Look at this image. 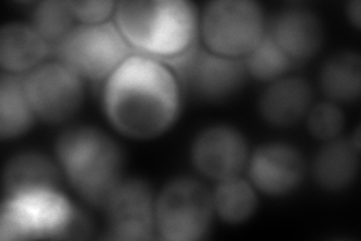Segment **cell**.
<instances>
[{
    "instance_id": "6da1fadb",
    "label": "cell",
    "mask_w": 361,
    "mask_h": 241,
    "mask_svg": "<svg viewBox=\"0 0 361 241\" xmlns=\"http://www.w3.org/2000/svg\"><path fill=\"white\" fill-rule=\"evenodd\" d=\"M179 86L164 62L135 53L106 80L104 113L111 127L130 139H155L178 119Z\"/></svg>"
},
{
    "instance_id": "7a4b0ae2",
    "label": "cell",
    "mask_w": 361,
    "mask_h": 241,
    "mask_svg": "<svg viewBox=\"0 0 361 241\" xmlns=\"http://www.w3.org/2000/svg\"><path fill=\"white\" fill-rule=\"evenodd\" d=\"M115 23L135 53L161 62L197 44V13L185 0H123Z\"/></svg>"
},
{
    "instance_id": "3957f363",
    "label": "cell",
    "mask_w": 361,
    "mask_h": 241,
    "mask_svg": "<svg viewBox=\"0 0 361 241\" xmlns=\"http://www.w3.org/2000/svg\"><path fill=\"white\" fill-rule=\"evenodd\" d=\"M56 157L71 187L85 202L104 208L123 181V154L103 130L78 125L56 141Z\"/></svg>"
},
{
    "instance_id": "277c9868",
    "label": "cell",
    "mask_w": 361,
    "mask_h": 241,
    "mask_svg": "<svg viewBox=\"0 0 361 241\" xmlns=\"http://www.w3.org/2000/svg\"><path fill=\"white\" fill-rule=\"evenodd\" d=\"M90 231L86 216L58 190L5 198L0 213V237L83 238Z\"/></svg>"
},
{
    "instance_id": "5b68a950",
    "label": "cell",
    "mask_w": 361,
    "mask_h": 241,
    "mask_svg": "<svg viewBox=\"0 0 361 241\" xmlns=\"http://www.w3.org/2000/svg\"><path fill=\"white\" fill-rule=\"evenodd\" d=\"M51 50L58 62L92 82L107 80L121 64L135 54L115 21L75 25L63 40L51 45Z\"/></svg>"
},
{
    "instance_id": "8992f818",
    "label": "cell",
    "mask_w": 361,
    "mask_h": 241,
    "mask_svg": "<svg viewBox=\"0 0 361 241\" xmlns=\"http://www.w3.org/2000/svg\"><path fill=\"white\" fill-rule=\"evenodd\" d=\"M212 193L199 180L179 177L161 189L155 199V225L169 241L202 240L214 217Z\"/></svg>"
},
{
    "instance_id": "52a82bcc",
    "label": "cell",
    "mask_w": 361,
    "mask_h": 241,
    "mask_svg": "<svg viewBox=\"0 0 361 241\" xmlns=\"http://www.w3.org/2000/svg\"><path fill=\"white\" fill-rule=\"evenodd\" d=\"M200 26L209 52L235 59L250 53L267 30L262 8L248 0L209 2Z\"/></svg>"
},
{
    "instance_id": "ba28073f",
    "label": "cell",
    "mask_w": 361,
    "mask_h": 241,
    "mask_svg": "<svg viewBox=\"0 0 361 241\" xmlns=\"http://www.w3.org/2000/svg\"><path fill=\"white\" fill-rule=\"evenodd\" d=\"M164 64L191 94L209 102H220L236 95L247 78L241 59L216 54L197 47V44Z\"/></svg>"
},
{
    "instance_id": "9c48e42d",
    "label": "cell",
    "mask_w": 361,
    "mask_h": 241,
    "mask_svg": "<svg viewBox=\"0 0 361 241\" xmlns=\"http://www.w3.org/2000/svg\"><path fill=\"white\" fill-rule=\"evenodd\" d=\"M26 94L38 119L62 124L82 107L83 78L61 62L42 64L26 76Z\"/></svg>"
},
{
    "instance_id": "30bf717a",
    "label": "cell",
    "mask_w": 361,
    "mask_h": 241,
    "mask_svg": "<svg viewBox=\"0 0 361 241\" xmlns=\"http://www.w3.org/2000/svg\"><path fill=\"white\" fill-rule=\"evenodd\" d=\"M109 238L151 240L157 229L155 198L145 180H123L104 206Z\"/></svg>"
},
{
    "instance_id": "8fae6325",
    "label": "cell",
    "mask_w": 361,
    "mask_h": 241,
    "mask_svg": "<svg viewBox=\"0 0 361 241\" xmlns=\"http://www.w3.org/2000/svg\"><path fill=\"white\" fill-rule=\"evenodd\" d=\"M247 160L245 137L231 125H211L202 130L191 145V162L209 180L221 181L238 177Z\"/></svg>"
},
{
    "instance_id": "7c38bea8",
    "label": "cell",
    "mask_w": 361,
    "mask_h": 241,
    "mask_svg": "<svg viewBox=\"0 0 361 241\" xmlns=\"http://www.w3.org/2000/svg\"><path fill=\"white\" fill-rule=\"evenodd\" d=\"M306 163L297 148L288 143H267L255 149L248 160V177L255 189L269 196H283L295 190L304 178Z\"/></svg>"
},
{
    "instance_id": "4fadbf2b",
    "label": "cell",
    "mask_w": 361,
    "mask_h": 241,
    "mask_svg": "<svg viewBox=\"0 0 361 241\" xmlns=\"http://www.w3.org/2000/svg\"><path fill=\"white\" fill-rule=\"evenodd\" d=\"M267 32L295 64L309 61L321 50L324 42L321 18L304 8L280 11L271 20Z\"/></svg>"
},
{
    "instance_id": "5bb4252c",
    "label": "cell",
    "mask_w": 361,
    "mask_h": 241,
    "mask_svg": "<svg viewBox=\"0 0 361 241\" xmlns=\"http://www.w3.org/2000/svg\"><path fill=\"white\" fill-rule=\"evenodd\" d=\"M313 90L306 78L292 76L271 82L259 100V113L274 127H292L312 107Z\"/></svg>"
},
{
    "instance_id": "9a60e30c",
    "label": "cell",
    "mask_w": 361,
    "mask_h": 241,
    "mask_svg": "<svg viewBox=\"0 0 361 241\" xmlns=\"http://www.w3.org/2000/svg\"><path fill=\"white\" fill-rule=\"evenodd\" d=\"M50 52V44L32 25L9 23L0 29V65L5 73L33 71L42 65Z\"/></svg>"
},
{
    "instance_id": "2e32d148",
    "label": "cell",
    "mask_w": 361,
    "mask_h": 241,
    "mask_svg": "<svg viewBox=\"0 0 361 241\" xmlns=\"http://www.w3.org/2000/svg\"><path fill=\"white\" fill-rule=\"evenodd\" d=\"M59 166L45 154L23 151L8 160L4 172L6 198L20 194L58 190Z\"/></svg>"
},
{
    "instance_id": "e0dca14e",
    "label": "cell",
    "mask_w": 361,
    "mask_h": 241,
    "mask_svg": "<svg viewBox=\"0 0 361 241\" xmlns=\"http://www.w3.org/2000/svg\"><path fill=\"white\" fill-rule=\"evenodd\" d=\"M360 167V149L348 139H333L316 154L313 174L318 184L329 190H345L355 181Z\"/></svg>"
},
{
    "instance_id": "ac0fdd59",
    "label": "cell",
    "mask_w": 361,
    "mask_h": 241,
    "mask_svg": "<svg viewBox=\"0 0 361 241\" xmlns=\"http://www.w3.org/2000/svg\"><path fill=\"white\" fill-rule=\"evenodd\" d=\"M35 118L26 94V76L4 73L0 78V137L8 141L26 134Z\"/></svg>"
},
{
    "instance_id": "d6986e66",
    "label": "cell",
    "mask_w": 361,
    "mask_h": 241,
    "mask_svg": "<svg viewBox=\"0 0 361 241\" xmlns=\"http://www.w3.org/2000/svg\"><path fill=\"white\" fill-rule=\"evenodd\" d=\"M321 88L331 101L351 102L361 94V59L355 52H342L322 66Z\"/></svg>"
},
{
    "instance_id": "ffe728a7",
    "label": "cell",
    "mask_w": 361,
    "mask_h": 241,
    "mask_svg": "<svg viewBox=\"0 0 361 241\" xmlns=\"http://www.w3.org/2000/svg\"><path fill=\"white\" fill-rule=\"evenodd\" d=\"M214 211L226 223L238 225L250 219L257 206L256 189L250 181L232 177L217 182L212 192Z\"/></svg>"
},
{
    "instance_id": "44dd1931",
    "label": "cell",
    "mask_w": 361,
    "mask_h": 241,
    "mask_svg": "<svg viewBox=\"0 0 361 241\" xmlns=\"http://www.w3.org/2000/svg\"><path fill=\"white\" fill-rule=\"evenodd\" d=\"M243 62L247 74L259 82H276L297 65L279 47L267 30L256 47L244 56Z\"/></svg>"
},
{
    "instance_id": "7402d4cb",
    "label": "cell",
    "mask_w": 361,
    "mask_h": 241,
    "mask_svg": "<svg viewBox=\"0 0 361 241\" xmlns=\"http://www.w3.org/2000/svg\"><path fill=\"white\" fill-rule=\"evenodd\" d=\"M75 17L70 2L47 0L35 6L32 13V26L50 44V47L63 40L75 26Z\"/></svg>"
},
{
    "instance_id": "603a6c76",
    "label": "cell",
    "mask_w": 361,
    "mask_h": 241,
    "mask_svg": "<svg viewBox=\"0 0 361 241\" xmlns=\"http://www.w3.org/2000/svg\"><path fill=\"white\" fill-rule=\"evenodd\" d=\"M307 129L319 141H333L345 127V114L334 102H318L307 112Z\"/></svg>"
},
{
    "instance_id": "cb8c5ba5",
    "label": "cell",
    "mask_w": 361,
    "mask_h": 241,
    "mask_svg": "<svg viewBox=\"0 0 361 241\" xmlns=\"http://www.w3.org/2000/svg\"><path fill=\"white\" fill-rule=\"evenodd\" d=\"M75 20L80 25H99L115 16L116 4L111 0H90V2H70Z\"/></svg>"
},
{
    "instance_id": "d4e9b609",
    "label": "cell",
    "mask_w": 361,
    "mask_h": 241,
    "mask_svg": "<svg viewBox=\"0 0 361 241\" xmlns=\"http://www.w3.org/2000/svg\"><path fill=\"white\" fill-rule=\"evenodd\" d=\"M360 9H361L360 0H354V2H351V4H348V5H346L348 18H349V21H351L353 25H354L357 29H360V16H361Z\"/></svg>"
}]
</instances>
